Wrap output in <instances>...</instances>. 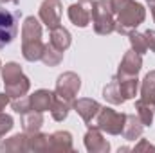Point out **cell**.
<instances>
[{"label":"cell","mask_w":155,"mask_h":153,"mask_svg":"<svg viewBox=\"0 0 155 153\" xmlns=\"http://www.w3.org/2000/svg\"><path fill=\"white\" fill-rule=\"evenodd\" d=\"M27 151H35V153H41V151H49V135L47 133H27Z\"/></svg>","instance_id":"603a6c76"},{"label":"cell","mask_w":155,"mask_h":153,"mask_svg":"<svg viewBox=\"0 0 155 153\" xmlns=\"http://www.w3.org/2000/svg\"><path fill=\"white\" fill-rule=\"evenodd\" d=\"M9 103H11V97H9L5 92H4V94H0V114L5 110V106H7Z\"/></svg>","instance_id":"d6a6232c"},{"label":"cell","mask_w":155,"mask_h":153,"mask_svg":"<svg viewBox=\"0 0 155 153\" xmlns=\"http://www.w3.org/2000/svg\"><path fill=\"white\" fill-rule=\"evenodd\" d=\"M61 15H63V4L61 0H43L40 4L38 16L40 22L51 31L61 24Z\"/></svg>","instance_id":"5b68a950"},{"label":"cell","mask_w":155,"mask_h":153,"mask_svg":"<svg viewBox=\"0 0 155 153\" xmlns=\"http://www.w3.org/2000/svg\"><path fill=\"white\" fill-rule=\"evenodd\" d=\"M71 110H72V101L63 99V97H60V96L54 94V101H52V106H51L52 119L58 121V122H61V121H65L69 117V112Z\"/></svg>","instance_id":"d6986e66"},{"label":"cell","mask_w":155,"mask_h":153,"mask_svg":"<svg viewBox=\"0 0 155 153\" xmlns=\"http://www.w3.org/2000/svg\"><path fill=\"white\" fill-rule=\"evenodd\" d=\"M0 2H11V4H16V0H0Z\"/></svg>","instance_id":"e575fe53"},{"label":"cell","mask_w":155,"mask_h":153,"mask_svg":"<svg viewBox=\"0 0 155 153\" xmlns=\"http://www.w3.org/2000/svg\"><path fill=\"white\" fill-rule=\"evenodd\" d=\"M144 150H148V151H155V146H153V144H150L148 141L141 139V142H139V144H135L134 151H144Z\"/></svg>","instance_id":"1f68e13d"},{"label":"cell","mask_w":155,"mask_h":153,"mask_svg":"<svg viewBox=\"0 0 155 153\" xmlns=\"http://www.w3.org/2000/svg\"><path fill=\"white\" fill-rule=\"evenodd\" d=\"M135 114L139 115V119L143 121L144 126H152L153 115H155V101L139 97L135 101Z\"/></svg>","instance_id":"2e32d148"},{"label":"cell","mask_w":155,"mask_h":153,"mask_svg":"<svg viewBox=\"0 0 155 153\" xmlns=\"http://www.w3.org/2000/svg\"><path fill=\"white\" fill-rule=\"evenodd\" d=\"M13 126H15L13 117L2 112V114H0V139L5 137V133H9V132L13 130Z\"/></svg>","instance_id":"f546056e"},{"label":"cell","mask_w":155,"mask_h":153,"mask_svg":"<svg viewBox=\"0 0 155 153\" xmlns=\"http://www.w3.org/2000/svg\"><path fill=\"white\" fill-rule=\"evenodd\" d=\"M0 69H2V61H0Z\"/></svg>","instance_id":"74e56055"},{"label":"cell","mask_w":155,"mask_h":153,"mask_svg":"<svg viewBox=\"0 0 155 153\" xmlns=\"http://www.w3.org/2000/svg\"><path fill=\"white\" fill-rule=\"evenodd\" d=\"M90 18L96 34L107 36L116 31V15L112 11L110 0H94L90 2Z\"/></svg>","instance_id":"7a4b0ae2"},{"label":"cell","mask_w":155,"mask_h":153,"mask_svg":"<svg viewBox=\"0 0 155 153\" xmlns=\"http://www.w3.org/2000/svg\"><path fill=\"white\" fill-rule=\"evenodd\" d=\"M72 135L69 132H54L49 135V151H72Z\"/></svg>","instance_id":"8fae6325"},{"label":"cell","mask_w":155,"mask_h":153,"mask_svg":"<svg viewBox=\"0 0 155 153\" xmlns=\"http://www.w3.org/2000/svg\"><path fill=\"white\" fill-rule=\"evenodd\" d=\"M128 40H130V45H132V50H135L137 54H144L148 52V45H146V38H144V33H137V29L130 31L128 33Z\"/></svg>","instance_id":"83f0119b"},{"label":"cell","mask_w":155,"mask_h":153,"mask_svg":"<svg viewBox=\"0 0 155 153\" xmlns=\"http://www.w3.org/2000/svg\"><path fill=\"white\" fill-rule=\"evenodd\" d=\"M11 108H13L16 114H20V115L31 112V101H29V96H22V97L11 99Z\"/></svg>","instance_id":"f1b7e54d"},{"label":"cell","mask_w":155,"mask_h":153,"mask_svg":"<svg viewBox=\"0 0 155 153\" xmlns=\"http://www.w3.org/2000/svg\"><path fill=\"white\" fill-rule=\"evenodd\" d=\"M41 124H43V114L41 112L31 110V112L22 115V128H24L25 133H36V132H40Z\"/></svg>","instance_id":"44dd1931"},{"label":"cell","mask_w":155,"mask_h":153,"mask_svg":"<svg viewBox=\"0 0 155 153\" xmlns=\"http://www.w3.org/2000/svg\"><path fill=\"white\" fill-rule=\"evenodd\" d=\"M83 142H85V148L88 153H108L110 151V142L103 137L101 130L94 124L88 126L85 137H83Z\"/></svg>","instance_id":"52a82bcc"},{"label":"cell","mask_w":155,"mask_h":153,"mask_svg":"<svg viewBox=\"0 0 155 153\" xmlns=\"http://www.w3.org/2000/svg\"><path fill=\"white\" fill-rule=\"evenodd\" d=\"M4 86H5V94H7L11 99H16V97L27 96V92H29V88H31V81H29V77L24 74L20 79H16V81H13V83H4Z\"/></svg>","instance_id":"ac0fdd59"},{"label":"cell","mask_w":155,"mask_h":153,"mask_svg":"<svg viewBox=\"0 0 155 153\" xmlns=\"http://www.w3.org/2000/svg\"><path fill=\"white\" fill-rule=\"evenodd\" d=\"M18 20H20V11H13L0 5V49H4L16 38Z\"/></svg>","instance_id":"277c9868"},{"label":"cell","mask_w":155,"mask_h":153,"mask_svg":"<svg viewBox=\"0 0 155 153\" xmlns=\"http://www.w3.org/2000/svg\"><path fill=\"white\" fill-rule=\"evenodd\" d=\"M49 43H52L56 49H60V50H67L69 47H71V43H72V36H71V33L65 29V27H61V25H58V27H54V29H51V36H49Z\"/></svg>","instance_id":"e0dca14e"},{"label":"cell","mask_w":155,"mask_h":153,"mask_svg":"<svg viewBox=\"0 0 155 153\" xmlns=\"http://www.w3.org/2000/svg\"><path fill=\"white\" fill-rule=\"evenodd\" d=\"M139 90H141V97L143 99H152V101H155V70H150L144 76V79L141 81Z\"/></svg>","instance_id":"4316f807"},{"label":"cell","mask_w":155,"mask_h":153,"mask_svg":"<svg viewBox=\"0 0 155 153\" xmlns=\"http://www.w3.org/2000/svg\"><path fill=\"white\" fill-rule=\"evenodd\" d=\"M41 40V24L38 18L27 16L22 24V43Z\"/></svg>","instance_id":"5bb4252c"},{"label":"cell","mask_w":155,"mask_h":153,"mask_svg":"<svg viewBox=\"0 0 155 153\" xmlns=\"http://www.w3.org/2000/svg\"><path fill=\"white\" fill-rule=\"evenodd\" d=\"M103 97H105L110 105H123V103L126 101L124 96H123V92H121V85H119V81H117L116 76L105 85V88H103Z\"/></svg>","instance_id":"ffe728a7"},{"label":"cell","mask_w":155,"mask_h":153,"mask_svg":"<svg viewBox=\"0 0 155 153\" xmlns=\"http://www.w3.org/2000/svg\"><path fill=\"white\" fill-rule=\"evenodd\" d=\"M0 74H2L4 83H13V81H16V79H20V77L24 76L22 67H20L18 63H15V61H9V63L2 65Z\"/></svg>","instance_id":"484cf974"},{"label":"cell","mask_w":155,"mask_h":153,"mask_svg":"<svg viewBox=\"0 0 155 153\" xmlns=\"http://www.w3.org/2000/svg\"><path fill=\"white\" fill-rule=\"evenodd\" d=\"M146 2H148V4H153L155 0H146Z\"/></svg>","instance_id":"d590c367"},{"label":"cell","mask_w":155,"mask_h":153,"mask_svg":"<svg viewBox=\"0 0 155 153\" xmlns=\"http://www.w3.org/2000/svg\"><path fill=\"white\" fill-rule=\"evenodd\" d=\"M144 38H146V45H148V50L155 54V31L153 29H148L144 33Z\"/></svg>","instance_id":"4dcf8cb0"},{"label":"cell","mask_w":155,"mask_h":153,"mask_svg":"<svg viewBox=\"0 0 155 153\" xmlns=\"http://www.w3.org/2000/svg\"><path fill=\"white\" fill-rule=\"evenodd\" d=\"M150 11H152V16H153V22H155V2L150 4Z\"/></svg>","instance_id":"836d02e7"},{"label":"cell","mask_w":155,"mask_h":153,"mask_svg":"<svg viewBox=\"0 0 155 153\" xmlns=\"http://www.w3.org/2000/svg\"><path fill=\"white\" fill-rule=\"evenodd\" d=\"M119 85H121V92L124 96V99H135L137 92H139V79L137 76H116Z\"/></svg>","instance_id":"7402d4cb"},{"label":"cell","mask_w":155,"mask_h":153,"mask_svg":"<svg viewBox=\"0 0 155 153\" xmlns=\"http://www.w3.org/2000/svg\"><path fill=\"white\" fill-rule=\"evenodd\" d=\"M124 121H126V114L116 112L110 106H101L96 117V126L108 135H121L124 128Z\"/></svg>","instance_id":"3957f363"},{"label":"cell","mask_w":155,"mask_h":153,"mask_svg":"<svg viewBox=\"0 0 155 153\" xmlns=\"http://www.w3.org/2000/svg\"><path fill=\"white\" fill-rule=\"evenodd\" d=\"M146 126L143 124V121L139 119L137 114H126V121H124V128H123V137L126 141H135L143 135V130Z\"/></svg>","instance_id":"4fadbf2b"},{"label":"cell","mask_w":155,"mask_h":153,"mask_svg":"<svg viewBox=\"0 0 155 153\" xmlns=\"http://www.w3.org/2000/svg\"><path fill=\"white\" fill-rule=\"evenodd\" d=\"M81 88V77L78 76L76 72H63L60 74L56 79V90L54 94L63 97V99H69V101H74Z\"/></svg>","instance_id":"8992f818"},{"label":"cell","mask_w":155,"mask_h":153,"mask_svg":"<svg viewBox=\"0 0 155 153\" xmlns=\"http://www.w3.org/2000/svg\"><path fill=\"white\" fill-rule=\"evenodd\" d=\"M72 108L78 112V115L85 121L87 126H90L94 122V119L97 117L99 110H101V105L96 101V99H90V97H81V99H74L72 101Z\"/></svg>","instance_id":"ba28073f"},{"label":"cell","mask_w":155,"mask_h":153,"mask_svg":"<svg viewBox=\"0 0 155 153\" xmlns=\"http://www.w3.org/2000/svg\"><path fill=\"white\" fill-rule=\"evenodd\" d=\"M143 69V56L137 54L135 50H128L124 52L119 69H117V76H137Z\"/></svg>","instance_id":"9c48e42d"},{"label":"cell","mask_w":155,"mask_h":153,"mask_svg":"<svg viewBox=\"0 0 155 153\" xmlns=\"http://www.w3.org/2000/svg\"><path fill=\"white\" fill-rule=\"evenodd\" d=\"M29 101H31V110H36V112L43 114V112L51 110L52 101H54V92L47 90V88H40L33 96H29Z\"/></svg>","instance_id":"7c38bea8"},{"label":"cell","mask_w":155,"mask_h":153,"mask_svg":"<svg viewBox=\"0 0 155 153\" xmlns=\"http://www.w3.org/2000/svg\"><path fill=\"white\" fill-rule=\"evenodd\" d=\"M67 15H69V20L79 27V29H83V27H87L88 24H90V4H87V2H78V4H72V5H69V9H67Z\"/></svg>","instance_id":"30bf717a"},{"label":"cell","mask_w":155,"mask_h":153,"mask_svg":"<svg viewBox=\"0 0 155 153\" xmlns=\"http://www.w3.org/2000/svg\"><path fill=\"white\" fill-rule=\"evenodd\" d=\"M61 60H63V50L56 49L52 43H45L43 52H41V61L47 67H56L61 63Z\"/></svg>","instance_id":"d4e9b609"},{"label":"cell","mask_w":155,"mask_h":153,"mask_svg":"<svg viewBox=\"0 0 155 153\" xmlns=\"http://www.w3.org/2000/svg\"><path fill=\"white\" fill-rule=\"evenodd\" d=\"M79 2H87V0H79Z\"/></svg>","instance_id":"8d00e7d4"},{"label":"cell","mask_w":155,"mask_h":153,"mask_svg":"<svg viewBox=\"0 0 155 153\" xmlns=\"http://www.w3.org/2000/svg\"><path fill=\"white\" fill-rule=\"evenodd\" d=\"M43 47H45L43 40H36V41L22 43V56H24L27 61H38V60H41Z\"/></svg>","instance_id":"cb8c5ba5"},{"label":"cell","mask_w":155,"mask_h":153,"mask_svg":"<svg viewBox=\"0 0 155 153\" xmlns=\"http://www.w3.org/2000/svg\"><path fill=\"white\" fill-rule=\"evenodd\" d=\"M112 11L116 15V31L119 34H126L137 29L146 20V9L143 4L135 0H110Z\"/></svg>","instance_id":"6da1fadb"},{"label":"cell","mask_w":155,"mask_h":153,"mask_svg":"<svg viewBox=\"0 0 155 153\" xmlns=\"http://www.w3.org/2000/svg\"><path fill=\"white\" fill-rule=\"evenodd\" d=\"M0 150L4 153H24L27 151V133H16L0 142Z\"/></svg>","instance_id":"9a60e30c"}]
</instances>
